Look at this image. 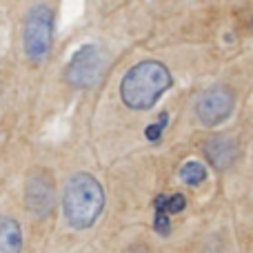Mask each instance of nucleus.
Here are the masks:
<instances>
[{
	"label": "nucleus",
	"instance_id": "9d476101",
	"mask_svg": "<svg viewBox=\"0 0 253 253\" xmlns=\"http://www.w3.org/2000/svg\"><path fill=\"white\" fill-rule=\"evenodd\" d=\"M180 180H182L187 187H198L207 180V167L198 160H189L180 167Z\"/></svg>",
	"mask_w": 253,
	"mask_h": 253
},
{
	"label": "nucleus",
	"instance_id": "7ed1b4c3",
	"mask_svg": "<svg viewBox=\"0 0 253 253\" xmlns=\"http://www.w3.org/2000/svg\"><path fill=\"white\" fill-rule=\"evenodd\" d=\"M53 42V9L49 4H31L22 25V47L29 60L47 58Z\"/></svg>",
	"mask_w": 253,
	"mask_h": 253
},
{
	"label": "nucleus",
	"instance_id": "1a4fd4ad",
	"mask_svg": "<svg viewBox=\"0 0 253 253\" xmlns=\"http://www.w3.org/2000/svg\"><path fill=\"white\" fill-rule=\"evenodd\" d=\"M22 251V229L18 220L0 215V253H20Z\"/></svg>",
	"mask_w": 253,
	"mask_h": 253
},
{
	"label": "nucleus",
	"instance_id": "f257e3e1",
	"mask_svg": "<svg viewBox=\"0 0 253 253\" xmlns=\"http://www.w3.org/2000/svg\"><path fill=\"white\" fill-rule=\"evenodd\" d=\"M105 209V189L87 171L74 173L62 189V215L71 229H89Z\"/></svg>",
	"mask_w": 253,
	"mask_h": 253
},
{
	"label": "nucleus",
	"instance_id": "9b49d317",
	"mask_svg": "<svg viewBox=\"0 0 253 253\" xmlns=\"http://www.w3.org/2000/svg\"><path fill=\"white\" fill-rule=\"evenodd\" d=\"M167 118H169L167 114H160V120H158V125H149V126H147V131H144V133H147V138L151 140V142H153V140L160 138L162 129L167 126Z\"/></svg>",
	"mask_w": 253,
	"mask_h": 253
},
{
	"label": "nucleus",
	"instance_id": "f8f14e48",
	"mask_svg": "<svg viewBox=\"0 0 253 253\" xmlns=\"http://www.w3.org/2000/svg\"><path fill=\"white\" fill-rule=\"evenodd\" d=\"M251 31H253V20H251Z\"/></svg>",
	"mask_w": 253,
	"mask_h": 253
},
{
	"label": "nucleus",
	"instance_id": "20e7f679",
	"mask_svg": "<svg viewBox=\"0 0 253 253\" xmlns=\"http://www.w3.org/2000/svg\"><path fill=\"white\" fill-rule=\"evenodd\" d=\"M105 74V56L96 44H84L67 62L65 78L74 87H93Z\"/></svg>",
	"mask_w": 253,
	"mask_h": 253
},
{
	"label": "nucleus",
	"instance_id": "423d86ee",
	"mask_svg": "<svg viewBox=\"0 0 253 253\" xmlns=\"http://www.w3.org/2000/svg\"><path fill=\"white\" fill-rule=\"evenodd\" d=\"M25 207L34 218L44 220L51 215L56 207V189H53V178L47 171L38 169L31 171L25 180Z\"/></svg>",
	"mask_w": 253,
	"mask_h": 253
},
{
	"label": "nucleus",
	"instance_id": "0eeeda50",
	"mask_svg": "<svg viewBox=\"0 0 253 253\" xmlns=\"http://www.w3.org/2000/svg\"><path fill=\"white\" fill-rule=\"evenodd\" d=\"M184 207H187V198L182 193H173V196L160 193V196H156V200H153V211H156V215H153V229H156V233L169 236V231H171L169 215L184 211Z\"/></svg>",
	"mask_w": 253,
	"mask_h": 253
},
{
	"label": "nucleus",
	"instance_id": "39448f33",
	"mask_svg": "<svg viewBox=\"0 0 253 253\" xmlns=\"http://www.w3.org/2000/svg\"><path fill=\"white\" fill-rule=\"evenodd\" d=\"M236 96L227 84H213L205 89L196 100V116L205 126H218L231 116Z\"/></svg>",
	"mask_w": 253,
	"mask_h": 253
},
{
	"label": "nucleus",
	"instance_id": "f03ea898",
	"mask_svg": "<svg viewBox=\"0 0 253 253\" xmlns=\"http://www.w3.org/2000/svg\"><path fill=\"white\" fill-rule=\"evenodd\" d=\"M173 78L171 71L158 60H142L133 65L125 74L120 83V98L129 109L147 111L160 100L165 91H169Z\"/></svg>",
	"mask_w": 253,
	"mask_h": 253
},
{
	"label": "nucleus",
	"instance_id": "6e6552de",
	"mask_svg": "<svg viewBox=\"0 0 253 253\" xmlns=\"http://www.w3.org/2000/svg\"><path fill=\"white\" fill-rule=\"evenodd\" d=\"M205 153L215 169H227V167L236 160V153H238L236 140L224 133L213 135V138L205 144Z\"/></svg>",
	"mask_w": 253,
	"mask_h": 253
}]
</instances>
